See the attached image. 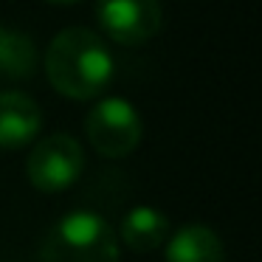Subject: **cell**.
<instances>
[{"label": "cell", "mask_w": 262, "mask_h": 262, "mask_svg": "<svg viewBox=\"0 0 262 262\" xmlns=\"http://www.w3.org/2000/svg\"><path fill=\"white\" fill-rule=\"evenodd\" d=\"M166 262H226L223 239L217 231H211L203 223L181 226L175 234H169L164 248Z\"/></svg>", "instance_id": "obj_8"}, {"label": "cell", "mask_w": 262, "mask_h": 262, "mask_svg": "<svg viewBox=\"0 0 262 262\" xmlns=\"http://www.w3.org/2000/svg\"><path fill=\"white\" fill-rule=\"evenodd\" d=\"M40 262H119V239L102 214L79 209L48 228Z\"/></svg>", "instance_id": "obj_2"}, {"label": "cell", "mask_w": 262, "mask_h": 262, "mask_svg": "<svg viewBox=\"0 0 262 262\" xmlns=\"http://www.w3.org/2000/svg\"><path fill=\"white\" fill-rule=\"evenodd\" d=\"M37 71V46L26 31L0 23V76L29 79Z\"/></svg>", "instance_id": "obj_9"}, {"label": "cell", "mask_w": 262, "mask_h": 262, "mask_svg": "<svg viewBox=\"0 0 262 262\" xmlns=\"http://www.w3.org/2000/svg\"><path fill=\"white\" fill-rule=\"evenodd\" d=\"M96 17L113 42L141 46L161 29V3L158 0H96Z\"/></svg>", "instance_id": "obj_5"}, {"label": "cell", "mask_w": 262, "mask_h": 262, "mask_svg": "<svg viewBox=\"0 0 262 262\" xmlns=\"http://www.w3.org/2000/svg\"><path fill=\"white\" fill-rule=\"evenodd\" d=\"M42 127L40 104L20 91L0 93V147L20 149L29 147Z\"/></svg>", "instance_id": "obj_6"}, {"label": "cell", "mask_w": 262, "mask_h": 262, "mask_svg": "<svg viewBox=\"0 0 262 262\" xmlns=\"http://www.w3.org/2000/svg\"><path fill=\"white\" fill-rule=\"evenodd\" d=\"M46 74L68 99H93L113 79V54L96 31L85 26L62 29L46 51Z\"/></svg>", "instance_id": "obj_1"}, {"label": "cell", "mask_w": 262, "mask_h": 262, "mask_svg": "<svg viewBox=\"0 0 262 262\" xmlns=\"http://www.w3.org/2000/svg\"><path fill=\"white\" fill-rule=\"evenodd\" d=\"M82 169H85V149L68 133H54V136L37 141V147L29 155V164H26L31 186L46 194L71 189L79 181Z\"/></svg>", "instance_id": "obj_4"}, {"label": "cell", "mask_w": 262, "mask_h": 262, "mask_svg": "<svg viewBox=\"0 0 262 262\" xmlns=\"http://www.w3.org/2000/svg\"><path fill=\"white\" fill-rule=\"evenodd\" d=\"M88 141L104 158H124L141 144L144 124L138 110L127 99H102L91 107L85 119Z\"/></svg>", "instance_id": "obj_3"}, {"label": "cell", "mask_w": 262, "mask_h": 262, "mask_svg": "<svg viewBox=\"0 0 262 262\" xmlns=\"http://www.w3.org/2000/svg\"><path fill=\"white\" fill-rule=\"evenodd\" d=\"M169 234L172 226L164 211L155 209V206H136L121 217L116 239H121L136 254H149V251L161 248L169 239Z\"/></svg>", "instance_id": "obj_7"}, {"label": "cell", "mask_w": 262, "mask_h": 262, "mask_svg": "<svg viewBox=\"0 0 262 262\" xmlns=\"http://www.w3.org/2000/svg\"><path fill=\"white\" fill-rule=\"evenodd\" d=\"M48 3H76V0H48Z\"/></svg>", "instance_id": "obj_10"}]
</instances>
